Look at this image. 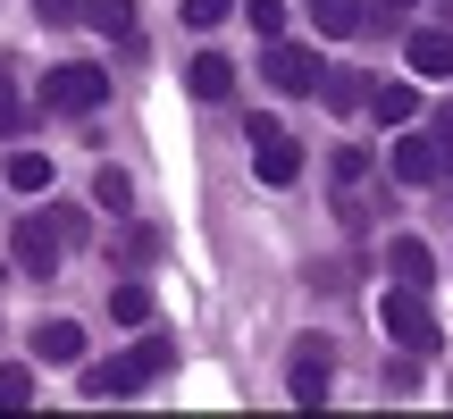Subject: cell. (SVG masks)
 Wrapping results in <instances>:
<instances>
[{
    "label": "cell",
    "mask_w": 453,
    "mask_h": 419,
    "mask_svg": "<svg viewBox=\"0 0 453 419\" xmlns=\"http://www.w3.org/2000/svg\"><path fill=\"white\" fill-rule=\"evenodd\" d=\"M327 202H336V218L353 226V235H361L370 218H387V210H395L387 185L370 177V151H336V160H327Z\"/></svg>",
    "instance_id": "1"
},
{
    "label": "cell",
    "mask_w": 453,
    "mask_h": 419,
    "mask_svg": "<svg viewBox=\"0 0 453 419\" xmlns=\"http://www.w3.org/2000/svg\"><path fill=\"white\" fill-rule=\"evenodd\" d=\"M168 369H177V344H168V336H143L127 361H101V369H84V394H93V403H110V394H143L151 377H168Z\"/></svg>",
    "instance_id": "2"
},
{
    "label": "cell",
    "mask_w": 453,
    "mask_h": 419,
    "mask_svg": "<svg viewBox=\"0 0 453 419\" xmlns=\"http://www.w3.org/2000/svg\"><path fill=\"white\" fill-rule=\"evenodd\" d=\"M101 101H110V67H93V59H67L42 76V110H59V118H93Z\"/></svg>",
    "instance_id": "3"
},
{
    "label": "cell",
    "mask_w": 453,
    "mask_h": 419,
    "mask_svg": "<svg viewBox=\"0 0 453 419\" xmlns=\"http://www.w3.org/2000/svg\"><path fill=\"white\" fill-rule=\"evenodd\" d=\"M378 327H387L403 353H437V344H445V336H437V310H428L420 286H395L387 302H378Z\"/></svg>",
    "instance_id": "4"
},
{
    "label": "cell",
    "mask_w": 453,
    "mask_h": 419,
    "mask_svg": "<svg viewBox=\"0 0 453 419\" xmlns=\"http://www.w3.org/2000/svg\"><path fill=\"white\" fill-rule=\"evenodd\" d=\"M243 143H252V177L260 185H294L303 177V143H294L277 118H243Z\"/></svg>",
    "instance_id": "5"
},
{
    "label": "cell",
    "mask_w": 453,
    "mask_h": 419,
    "mask_svg": "<svg viewBox=\"0 0 453 419\" xmlns=\"http://www.w3.org/2000/svg\"><path fill=\"white\" fill-rule=\"evenodd\" d=\"M260 76H269L277 93H319V76H327V67H319V50H303V42H286V34H277V42H269V59H260Z\"/></svg>",
    "instance_id": "6"
},
{
    "label": "cell",
    "mask_w": 453,
    "mask_h": 419,
    "mask_svg": "<svg viewBox=\"0 0 453 419\" xmlns=\"http://www.w3.org/2000/svg\"><path fill=\"white\" fill-rule=\"evenodd\" d=\"M286 386H294V403H319V394L336 386V361H327V336H303V344H294V361H286Z\"/></svg>",
    "instance_id": "7"
},
{
    "label": "cell",
    "mask_w": 453,
    "mask_h": 419,
    "mask_svg": "<svg viewBox=\"0 0 453 419\" xmlns=\"http://www.w3.org/2000/svg\"><path fill=\"white\" fill-rule=\"evenodd\" d=\"M395 185H445L437 134H403V143H395Z\"/></svg>",
    "instance_id": "8"
},
{
    "label": "cell",
    "mask_w": 453,
    "mask_h": 419,
    "mask_svg": "<svg viewBox=\"0 0 453 419\" xmlns=\"http://www.w3.org/2000/svg\"><path fill=\"white\" fill-rule=\"evenodd\" d=\"M9 252H17V269H26V277H50V269H59V235H50V218H17Z\"/></svg>",
    "instance_id": "9"
},
{
    "label": "cell",
    "mask_w": 453,
    "mask_h": 419,
    "mask_svg": "<svg viewBox=\"0 0 453 419\" xmlns=\"http://www.w3.org/2000/svg\"><path fill=\"white\" fill-rule=\"evenodd\" d=\"M403 59H411V76H453V26H420L403 42Z\"/></svg>",
    "instance_id": "10"
},
{
    "label": "cell",
    "mask_w": 453,
    "mask_h": 419,
    "mask_svg": "<svg viewBox=\"0 0 453 419\" xmlns=\"http://www.w3.org/2000/svg\"><path fill=\"white\" fill-rule=\"evenodd\" d=\"M34 353H42V369H76V361H84V327H76V319L34 327Z\"/></svg>",
    "instance_id": "11"
},
{
    "label": "cell",
    "mask_w": 453,
    "mask_h": 419,
    "mask_svg": "<svg viewBox=\"0 0 453 419\" xmlns=\"http://www.w3.org/2000/svg\"><path fill=\"white\" fill-rule=\"evenodd\" d=\"M185 93H194V101H226V93H235V59H219V50H202V59L185 67Z\"/></svg>",
    "instance_id": "12"
},
{
    "label": "cell",
    "mask_w": 453,
    "mask_h": 419,
    "mask_svg": "<svg viewBox=\"0 0 453 419\" xmlns=\"http://www.w3.org/2000/svg\"><path fill=\"white\" fill-rule=\"evenodd\" d=\"M387 269L403 277V286H428V277H437V252H428L420 235H395V243H387Z\"/></svg>",
    "instance_id": "13"
},
{
    "label": "cell",
    "mask_w": 453,
    "mask_h": 419,
    "mask_svg": "<svg viewBox=\"0 0 453 419\" xmlns=\"http://www.w3.org/2000/svg\"><path fill=\"white\" fill-rule=\"evenodd\" d=\"M361 110H378V126H411V118H420V93H411V84H370Z\"/></svg>",
    "instance_id": "14"
},
{
    "label": "cell",
    "mask_w": 453,
    "mask_h": 419,
    "mask_svg": "<svg viewBox=\"0 0 453 419\" xmlns=\"http://www.w3.org/2000/svg\"><path fill=\"white\" fill-rule=\"evenodd\" d=\"M319 101H327L336 118H353L361 101H370V76H353V67H327V76H319Z\"/></svg>",
    "instance_id": "15"
},
{
    "label": "cell",
    "mask_w": 453,
    "mask_h": 419,
    "mask_svg": "<svg viewBox=\"0 0 453 419\" xmlns=\"http://www.w3.org/2000/svg\"><path fill=\"white\" fill-rule=\"evenodd\" d=\"M311 26H319L327 42H344V34H361L370 17H361V0H311Z\"/></svg>",
    "instance_id": "16"
},
{
    "label": "cell",
    "mask_w": 453,
    "mask_h": 419,
    "mask_svg": "<svg viewBox=\"0 0 453 419\" xmlns=\"http://www.w3.org/2000/svg\"><path fill=\"white\" fill-rule=\"evenodd\" d=\"M0 185H9V194H42V185H50V151H9Z\"/></svg>",
    "instance_id": "17"
},
{
    "label": "cell",
    "mask_w": 453,
    "mask_h": 419,
    "mask_svg": "<svg viewBox=\"0 0 453 419\" xmlns=\"http://www.w3.org/2000/svg\"><path fill=\"white\" fill-rule=\"evenodd\" d=\"M84 26H101L110 42L134 50V0H84Z\"/></svg>",
    "instance_id": "18"
},
{
    "label": "cell",
    "mask_w": 453,
    "mask_h": 419,
    "mask_svg": "<svg viewBox=\"0 0 453 419\" xmlns=\"http://www.w3.org/2000/svg\"><path fill=\"white\" fill-rule=\"evenodd\" d=\"M110 319L118 327H151V286H110Z\"/></svg>",
    "instance_id": "19"
},
{
    "label": "cell",
    "mask_w": 453,
    "mask_h": 419,
    "mask_svg": "<svg viewBox=\"0 0 453 419\" xmlns=\"http://www.w3.org/2000/svg\"><path fill=\"white\" fill-rule=\"evenodd\" d=\"M42 218H50V235H59V252H76V243H84V235H93V218H84V210H76V202H50V210H42Z\"/></svg>",
    "instance_id": "20"
},
{
    "label": "cell",
    "mask_w": 453,
    "mask_h": 419,
    "mask_svg": "<svg viewBox=\"0 0 453 419\" xmlns=\"http://www.w3.org/2000/svg\"><path fill=\"white\" fill-rule=\"evenodd\" d=\"M34 403V369L26 361H0V411H26Z\"/></svg>",
    "instance_id": "21"
},
{
    "label": "cell",
    "mask_w": 453,
    "mask_h": 419,
    "mask_svg": "<svg viewBox=\"0 0 453 419\" xmlns=\"http://www.w3.org/2000/svg\"><path fill=\"white\" fill-rule=\"evenodd\" d=\"M243 26H252L260 42H277V34H286V0H243Z\"/></svg>",
    "instance_id": "22"
},
{
    "label": "cell",
    "mask_w": 453,
    "mask_h": 419,
    "mask_svg": "<svg viewBox=\"0 0 453 419\" xmlns=\"http://www.w3.org/2000/svg\"><path fill=\"white\" fill-rule=\"evenodd\" d=\"M226 17H235V0H185V26L194 34H219Z\"/></svg>",
    "instance_id": "23"
},
{
    "label": "cell",
    "mask_w": 453,
    "mask_h": 419,
    "mask_svg": "<svg viewBox=\"0 0 453 419\" xmlns=\"http://www.w3.org/2000/svg\"><path fill=\"white\" fill-rule=\"evenodd\" d=\"M17 126H26V93H17V76L0 67V134H17Z\"/></svg>",
    "instance_id": "24"
},
{
    "label": "cell",
    "mask_w": 453,
    "mask_h": 419,
    "mask_svg": "<svg viewBox=\"0 0 453 419\" xmlns=\"http://www.w3.org/2000/svg\"><path fill=\"white\" fill-rule=\"evenodd\" d=\"M93 202H101V210H127V202H134V185L118 177V168H101V177H93Z\"/></svg>",
    "instance_id": "25"
},
{
    "label": "cell",
    "mask_w": 453,
    "mask_h": 419,
    "mask_svg": "<svg viewBox=\"0 0 453 419\" xmlns=\"http://www.w3.org/2000/svg\"><path fill=\"white\" fill-rule=\"evenodd\" d=\"M118 252H127V260H151V252H160V235H151V226H127V235H118Z\"/></svg>",
    "instance_id": "26"
},
{
    "label": "cell",
    "mask_w": 453,
    "mask_h": 419,
    "mask_svg": "<svg viewBox=\"0 0 453 419\" xmlns=\"http://www.w3.org/2000/svg\"><path fill=\"white\" fill-rule=\"evenodd\" d=\"M428 134H437V151H445V185H453V110L428 118Z\"/></svg>",
    "instance_id": "27"
},
{
    "label": "cell",
    "mask_w": 453,
    "mask_h": 419,
    "mask_svg": "<svg viewBox=\"0 0 453 419\" xmlns=\"http://www.w3.org/2000/svg\"><path fill=\"white\" fill-rule=\"evenodd\" d=\"M42 26H84V0H42Z\"/></svg>",
    "instance_id": "28"
},
{
    "label": "cell",
    "mask_w": 453,
    "mask_h": 419,
    "mask_svg": "<svg viewBox=\"0 0 453 419\" xmlns=\"http://www.w3.org/2000/svg\"><path fill=\"white\" fill-rule=\"evenodd\" d=\"M370 9H387V17H411V9H420V0H370Z\"/></svg>",
    "instance_id": "29"
}]
</instances>
